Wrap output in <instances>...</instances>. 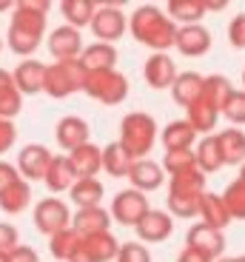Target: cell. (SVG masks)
Listing matches in <instances>:
<instances>
[{"label":"cell","instance_id":"1","mask_svg":"<svg viewBox=\"0 0 245 262\" xmlns=\"http://www.w3.org/2000/svg\"><path fill=\"white\" fill-rule=\"evenodd\" d=\"M114 214H117V223H126V225H134V223H143L146 216V200L137 194V191H126V194L117 196L114 203Z\"/></svg>","mask_w":245,"mask_h":262},{"label":"cell","instance_id":"2","mask_svg":"<svg viewBox=\"0 0 245 262\" xmlns=\"http://www.w3.org/2000/svg\"><path fill=\"white\" fill-rule=\"evenodd\" d=\"M34 220H37L40 231H60L63 225H66L69 214H66V205L60 203V200H46V203L37 205V214H34Z\"/></svg>","mask_w":245,"mask_h":262},{"label":"cell","instance_id":"3","mask_svg":"<svg viewBox=\"0 0 245 262\" xmlns=\"http://www.w3.org/2000/svg\"><path fill=\"white\" fill-rule=\"evenodd\" d=\"M49 163H52V160H49V154H46L43 145H29V148L23 151V160H20L26 177H32V180L43 177V165H49Z\"/></svg>","mask_w":245,"mask_h":262},{"label":"cell","instance_id":"4","mask_svg":"<svg viewBox=\"0 0 245 262\" xmlns=\"http://www.w3.org/2000/svg\"><path fill=\"white\" fill-rule=\"evenodd\" d=\"M140 236L143 239H163V236L171 231V220L166 214H146L143 216V223L137 225Z\"/></svg>","mask_w":245,"mask_h":262},{"label":"cell","instance_id":"5","mask_svg":"<svg viewBox=\"0 0 245 262\" xmlns=\"http://www.w3.org/2000/svg\"><path fill=\"white\" fill-rule=\"evenodd\" d=\"M123 14L117 12H100L97 17H94V32H97V37L103 40H114L120 32H123Z\"/></svg>","mask_w":245,"mask_h":262},{"label":"cell","instance_id":"6","mask_svg":"<svg viewBox=\"0 0 245 262\" xmlns=\"http://www.w3.org/2000/svg\"><path fill=\"white\" fill-rule=\"evenodd\" d=\"M148 83L154 85V89H166V85H171V77H174V66L168 63L166 57H154L151 63H148Z\"/></svg>","mask_w":245,"mask_h":262},{"label":"cell","instance_id":"7","mask_svg":"<svg viewBox=\"0 0 245 262\" xmlns=\"http://www.w3.org/2000/svg\"><path fill=\"white\" fill-rule=\"evenodd\" d=\"M80 49V37L77 32H72V29H57V32L52 34V52L60 54V57H69L72 52H77Z\"/></svg>","mask_w":245,"mask_h":262},{"label":"cell","instance_id":"8","mask_svg":"<svg viewBox=\"0 0 245 262\" xmlns=\"http://www.w3.org/2000/svg\"><path fill=\"white\" fill-rule=\"evenodd\" d=\"M180 49L186 54H203L208 49V34L203 29H186L180 34Z\"/></svg>","mask_w":245,"mask_h":262},{"label":"cell","instance_id":"9","mask_svg":"<svg viewBox=\"0 0 245 262\" xmlns=\"http://www.w3.org/2000/svg\"><path fill=\"white\" fill-rule=\"evenodd\" d=\"M131 180H134L137 185H148V188H157L163 177H160V171H157V165H154V163H137V165L131 168Z\"/></svg>","mask_w":245,"mask_h":262},{"label":"cell","instance_id":"10","mask_svg":"<svg viewBox=\"0 0 245 262\" xmlns=\"http://www.w3.org/2000/svg\"><path fill=\"white\" fill-rule=\"evenodd\" d=\"M40 74H43V69H40V66H32V63L20 66V72H17L20 89H23V92H37L40 83H46V80L40 77Z\"/></svg>","mask_w":245,"mask_h":262},{"label":"cell","instance_id":"11","mask_svg":"<svg viewBox=\"0 0 245 262\" xmlns=\"http://www.w3.org/2000/svg\"><path fill=\"white\" fill-rule=\"evenodd\" d=\"M100 194H103V188H100L97 183H92V180H83V183L74 185V200H77L80 205H86V208H94Z\"/></svg>","mask_w":245,"mask_h":262},{"label":"cell","instance_id":"12","mask_svg":"<svg viewBox=\"0 0 245 262\" xmlns=\"http://www.w3.org/2000/svg\"><path fill=\"white\" fill-rule=\"evenodd\" d=\"M63 12H66V17L72 20V23H77V26H83V23L92 20V6H88V3H63Z\"/></svg>","mask_w":245,"mask_h":262},{"label":"cell","instance_id":"13","mask_svg":"<svg viewBox=\"0 0 245 262\" xmlns=\"http://www.w3.org/2000/svg\"><path fill=\"white\" fill-rule=\"evenodd\" d=\"M120 262H151V259H148V254L140 245H126L123 254H120Z\"/></svg>","mask_w":245,"mask_h":262},{"label":"cell","instance_id":"14","mask_svg":"<svg viewBox=\"0 0 245 262\" xmlns=\"http://www.w3.org/2000/svg\"><path fill=\"white\" fill-rule=\"evenodd\" d=\"M231 43L242 49L245 46V17H237L231 23Z\"/></svg>","mask_w":245,"mask_h":262},{"label":"cell","instance_id":"15","mask_svg":"<svg viewBox=\"0 0 245 262\" xmlns=\"http://www.w3.org/2000/svg\"><path fill=\"white\" fill-rule=\"evenodd\" d=\"M14 239H17V231L0 225V248H14Z\"/></svg>","mask_w":245,"mask_h":262},{"label":"cell","instance_id":"16","mask_svg":"<svg viewBox=\"0 0 245 262\" xmlns=\"http://www.w3.org/2000/svg\"><path fill=\"white\" fill-rule=\"evenodd\" d=\"M237 262H245V256H242V259H237Z\"/></svg>","mask_w":245,"mask_h":262}]
</instances>
